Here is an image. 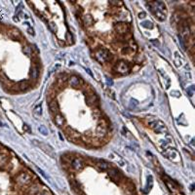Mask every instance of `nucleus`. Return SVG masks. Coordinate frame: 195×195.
I'll use <instances>...</instances> for the list:
<instances>
[{
    "mask_svg": "<svg viewBox=\"0 0 195 195\" xmlns=\"http://www.w3.org/2000/svg\"><path fill=\"white\" fill-rule=\"evenodd\" d=\"M149 9L154 16L156 17L159 21H164L166 19V14L167 11L165 9V4L161 1H156V2H150L149 3Z\"/></svg>",
    "mask_w": 195,
    "mask_h": 195,
    "instance_id": "1",
    "label": "nucleus"
},
{
    "mask_svg": "<svg viewBox=\"0 0 195 195\" xmlns=\"http://www.w3.org/2000/svg\"><path fill=\"white\" fill-rule=\"evenodd\" d=\"M95 58L100 62H106L111 61L112 55L110 54V52L107 51L106 49L101 48V49H98L97 51L95 52Z\"/></svg>",
    "mask_w": 195,
    "mask_h": 195,
    "instance_id": "2",
    "label": "nucleus"
},
{
    "mask_svg": "<svg viewBox=\"0 0 195 195\" xmlns=\"http://www.w3.org/2000/svg\"><path fill=\"white\" fill-rule=\"evenodd\" d=\"M130 64H128V62L126 61H119L117 62L114 66V70L117 73L121 74V75H125V74H128L130 72Z\"/></svg>",
    "mask_w": 195,
    "mask_h": 195,
    "instance_id": "3",
    "label": "nucleus"
},
{
    "mask_svg": "<svg viewBox=\"0 0 195 195\" xmlns=\"http://www.w3.org/2000/svg\"><path fill=\"white\" fill-rule=\"evenodd\" d=\"M32 142H33V144H35V146H38L39 148H41L42 150L46 152L47 154H49V155L51 156V157H54L55 156L54 149L52 148V146H50L49 144H44V142H38V141H36V139H33V141H32Z\"/></svg>",
    "mask_w": 195,
    "mask_h": 195,
    "instance_id": "4",
    "label": "nucleus"
},
{
    "mask_svg": "<svg viewBox=\"0 0 195 195\" xmlns=\"http://www.w3.org/2000/svg\"><path fill=\"white\" fill-rule=\"evenodd\" d=\"M114 29H115L117 33L120 34V35H125V34H127L129 31V24L125 22H116V24H114Z\"/></svg>",
    "mask_w": 195,
    "mask_h": 195,
    "instance_id": "5",
    "label": "nucleus"
},
{
    "mask_svg": "<svg viewBox=\"0 0 195 195\" xmlns=\"http://www.w3.org/2000/svg\"><path fill=\"white\" fill-rule=\"evenodd\" d=\"M16 181L18 182L20 186H27V184H29L31 182V177L27 173L22 172V173L18 175V177H16Z\"/></svg>",
    "mask_w": 195,
    "mask_h": 195,
    "instance_id": "6",
    "label": "nucleus"
},
{
    "mask_svg": "<svg viewBox=\"0 0 195 195\" xmlns=\"http://www.w3.org/2000/svg\"><path fill=\"white\" fill-rule=\"evenodd\" d=\"M107 175L114 181H120L122 179V174L115 168H109L107 170Z\"/></svg>",
    "mask_w": 195,
    "mask_h": 195,
    "instance_id": "7",
    "label": "nucleus"
},
{
    "mask_svg": "<svg viewBox=\"0 0 195 195\" xmlns=\"http://www.w3.org/2000/svg\"><path fill=\"white\" fill-rule=\"evenodd\" d=\"M107 134V127L106 124L99 123L96 128V135L99 137H104Z\"/></svg>",
    "mask_w": 195,
    "mask_h": 195,
    "instance_id": "8",
    "label": "nucleus"
},
{
    "mask_svg": "<svg viewBox=\"0 0 195 195\" xmlns=\"http://www.w3.org/2000/svg\"><path fill=\"white\" fill-rule=\"evenodd\" d=\"M71 166L72 168L76 170V171H81V170L84 168L85 164H84V161L81 158H74L71 162Z\"/></svg>",
    "mask_w": 195,
    "mask_h": 195,
    "instance_id": "9",
    "label": "nucleus"
},
{
    "mask_svg": "<svg viewBox=\"0 0 195 195\" xmlns=\"http://www.w3.org/2000/svg\"><path fill=\"white\" fill-rule=\"evenodd\" d=\"M85 101H86L87 106H95V104H98V102H99V99H98L97 95H95V94H89V95H87L86 100H85Z\"/></svg>",
    "mask_w": 195,
    "mask_h": 195,
    "instance_id": "10",
    "label": "nucleus"
},
{
    "mask_svg": "<svg viewBox=\"0 0 195 195\" xmlns=\"http://www.w3.org/2000/svg\"><path fill=\"white\" fill-rule=\"evenodd\" d=\"M54 122L58 127H62V126H64V124H66V119H64V117L62 114L57 113V114H55V116H54Z\"/></svg>",
    "mask_w": 195,
    "mask_h": 195,
    "instance_id": "11",
    "label": "nucleus"
},
{
    "mask_svg": "<svg viewBox=\"0 0 195 195\" xmlns=\"http://www.w3.org/2000/svg\"><path fill=\"white\" fill-rule=\"evenodd\" d=\"M68 84L69 86L73 87V88H77L80 85V79L79 77H77L75 75H72L68 78Z\"/></svg>",
    "mask_w": 195,
    "mask_h": 195,
    "instance_id": "12",
    "label": "nucleus"
},
{
    "mask_svg": "<svg viewBox=\"0 0 195 195\" xmlns=\"http://www.w3.org/2000/svg\"><path fill=\"white\" fill-rule=\"evenodd\" d=\"M82 22H83V24L86 26H91L92 24H94V19H93V17H92L91 15L87 14V15L82 16Z\"/></svg>",
    "mask_w": 195,
    "mask_h": 195,
    "instance_id": "13",
    "label": "nucleus"
},
{
    "mask_svg": "<svg viewBox=\"0 0 195 195\" xmlns=\"http://www.w3.org/2000/svg\"><path fill=\"white\" fill-rule=\"evenodd\" d=\"M153 130H154V132L157 133V134H164V133H166V132H167L166 126H165V125L162 123V122H160V121H158L156 127Z\"/></svg>",
    "mask_w": 195,
    "mask_h": 195,
    "instance_id": "14",
    "label": "nucleus"
},
{
    "mask_svg": "<svg viewBox=\"0 0 195 195\" xmlns=\"http://www.w3.org/2000/svg\"><path fill=\"white\" fill-rule=\"evenodd\" d=\"M66 136H67V137H68V139H77L79 137V134L77 133L76 131H74L73 129H70V128H68L66 130Z\"/></svg>",
    "mask_w": 195,
    "mask_h": 195,
    "instance_id": "15",
    "label": "nucleus"
},
{
    "mask_svg": "<svg viewBox=\"0 0 195 195\" xmlns=\"http://www.w3.org/2000/svg\"><path fill=\"white\" fill-rule=\"evenodd\" d=\"M97 166H98V168L100 170H102V171H107V170L110 168V165L108 163H106V162L102 161V160H99V161L97 162Z\"/></svg>",
    "mask_w": 195,
    "mask_h": 195,
    "instance_id": "16",
    "label": "nucleus"
},
{
    "mask_svg": "<svg viewBox=\"0 0 195 195\" xmlns=\"http://www.w3.org/2000/svg\"><path fill=\"white\" fill-rule=\"evenodd\" d=\"M49 108H50V111L52 112V113H58V110H59V104L58 102H57V101H52L50 102L49 104Z\"/></svg>",
    "mask_w": 195,
    "mask_h": 195,
    "instance_id": "17",
    "label": "nucleus"
},
{
    "mask_svg": "<svg viewBox=\"0 0 195 195\" xmlns=\"http://www.w3.org/2000/svg\"><path fill=\"white\" fill-rule=\"evenodd\" d=\"M189 34H190V31H189V28L187 26H183L181 27V38L183 40H187V38L189 37Z\"/></svg>",
    "mask_w": 195,
    "mask_h": 195,
    "instance_id": "18",
    "label": "nucleus"
},
{
    "mask_svg": "<svg viewBox=\"0 0 195 195\" xmlns=\"http://www.w3.org/2000/svg\"><path fill=\"white\" fill-rule=\"evenodd\" d=\"M29 86H30V84L28 83V81H26V80H24V81H21L19 83V88L21 91H26L29 88Z\"/></svg>",
    "mask_w": 195,
    "mask_h": 195,
    "instance_id": "19",
    "label": "nucleus"
},
{
    "mask_svg": "<svg viewBox=\"0 0 195 195\" xmlns=\"http://www.w3.org/2000/svg\"><path fill=\"white\" fill-rule=\"evenodd\" d=\"M39 75V70H38V67L36 66H32L31 67V70H30V77L32 79H37V77Z\"/></svg>",
    "mask_w": 195,
    "mask_h": 195,
    "instance_id": "20",
    "label": "nucleus"
},
{
    "mask_svg": "<svg viewBox=\"0 0 195 195\" xmlns=\"http://www.w3.org/2000/svg\"><path fill=\"white\" fill-rule=\"evenodd\" d=\"M152 186H153V177L152 176H148L147 177V182H146V192H148L150 189L152 188Z\"/></svg>",
    "mask_w": 195,
    "mask_h": 195,
    "instance_id": "21",
    "label": "nucleus"
},
{
    "mask_svg": "<svg viewBox=\"0 0 195 195\" xmlns=\"http://www.w3.org/2000/svg\"><path fill=\"white\" fill-rule=\"evenodd\" d=\"M39 189H40V186H37V184L31 186L30 189H29V191H28V195H36L37 193H38Z\"/></svg>",
    "mask_w": 195,
    "mask_h": 195,
    "instance_id": "22",
    "label": "nucleus"
},
{
    "mask_svg": "<svg viewBox=\"0 0 195 195\" xmlns=\"http://www.w3.org/2000/svg\"><path fill=\"white\" fill-rule=\"evenodd\" d=\"M9 34L11 35L13 38H20L21 37V34H20V32L17 30V29H12V30L9 31Z\"/></svg>",
    "mask_w": 195,
    "mask_h": 195,
    "instance_id": "23",
    "label": "nucleus"
},
{
    "mask_svg": "<svg viewBox=\"0 0 195 195\" xmlns=\"http://www.w3.org/2000/svg\"><path fill=\"white\" fill-rule=\"evenodd\" d=\"M38 131H39V133L41 135H43V136H47V135H48V130H47L46 127L43 126V125H40L38 127Z\"/></svg>",
    "mask_w": 195,
    "mask_h": 195,
    "instance_id": "24",
    "label": "nucleus"
},
{
    "mask_svg": "<svg viewBox=\"0 0 195 195\" xmlns=\"http://www.w3.org/2000/svg\"><path fill=\"white\" fill-rule=\"evenodd\" d=\"M8 161V156L5 154H0V166H3Z\"/></svg>",
    "mask_w": 195,
    "mask_h": 195,
    "instance_id": "25",
    "label": "nucleus"
},
{
    "mask_svg": "<svg viewBox=\"0 0 195 195\" xmlns=\"http://www.w3.org/2000/svg\"><path fill=\"white\" fill-rule=\"evenodd\" d=\"M142 26H144V27H146V28H153V24H152L151 22H149V21H146V22H142Z\"/></svg>",
    "mask_w": 195,
    "mask_h": 195,
    "instance_id": "26",
    "label": "nucleus"
},
{
    "mask_svg": "<svg viewBox=\"0 0 195 195\" xmlns=\"http://www.w3.org/2000/svg\"><path fill=\"white\" fill-rule=\"evenodd\" d=\"M34 114L37 116H40L42 114V106L41 104H39V106H37L35 107V109H34Z\"/></svg>",
    "mask_w": 195,
    "mask_h": 195,
    "instance_id": "27",
    "label": "nucleus"
},
{
    "mask_svg": "<svg viewBox=\"0 0 195 195\" xmlns=\"http://www.w3.org/2000/svg\"><path fill=\"white\" fill-rule=\"evenodd\" d=\"M49 27L50 29H51L53 32H57V30H58V26L55 24V22H50L49 24Z\"/></svg>",
    "mask_w": 195,
    "mask_h": 195,
    "instance_id": "28",
    "label": "nucleus"
},
{
    "mask_svg": "<svg viewBox=\"0 0 195 195\" xmlns=\"http://www.w3.org/2000/svg\"><path fill=\"white\" fill-rule=\"evenodd\" d=\"M73 38H72V35L69 32H67L66 33V41H67V43L68 44H72L73 43V40H72Z\"/></svg>",
    "mask_w": 195,
    "mask_h": 195,
    "instance_id": "29",
    "label": "nucleus"
},
{
    "mask_svg": "<svg viewBox=\"0 0 195 195\" xmlns=\"http://www.w3.org/2000/svg\"><path fill=\"white\" fill-rule=\"evenodd\" d=\"M24 53L26 55V56H30V54H31V48L30 47H28V46H26L24 48Z\"/></svg>",
    "mask_w": 195,
    "mask_h": 195,
    "instance_id": "30",
    "label": "nucleus"
},
{
    "mask_svg": "<svg viewBox=\"0 0 195 195\" xmlns=\"http://www.w3.org/2000/svg\"><path fill=\"white\" fill-rule=\"evenodd\" d=\"M137 104H139V102H137V100L132 99L131 102H130V107H133V108H135V107H136Z\"/></svg>",
    "mask_w": 195,
    "mask_h": 195,
    "instance_id": "31",
    "label": "nucleus"
},
{
    "mask_svg": "<svg viewBox=\"0 0 195 195\" xmlns=\"http://www.w3.org/2000/svg\"><path fill=\"white\" fill-rule=\"evenodd\" d=\"M179 44H181V48L183 49V50H186V44H184L183 39L181 38V35H179Z\"/></svg>",
    "mask_w": 195,
    "mask_h": 195,
    "instance_id": "32",
    "label": "nucleus"
},
{
    "mask_svg": "<svg viewBox=\"0 0 195 195\" xmlns=\"http://www.w3.org/2000/svg\"><path fill=\"white\" fill-rule=\"evenodd\" d=\"M106 84H107V86H109V87L112 86V85H113V81H112V79L106 77Z\"/></svg>",
    "mask_w": 195,
    "mask_h": 195,
    "instance_id": "33",
    "label": "nucleus"
},
{
    "mask_svg": "<svg viewBox=\"0 0 195 195\" xmlns=\"http://www.w3.org/2000/svg\"><path fill=\"white\" fill-rule=\"evenodd\" d=\"M21 11H22V5H19L16 9V16H19V15L21 14Z\"/></svg>",
    "mask_w": 195,
    "mask_h": 195,
    "instance_id": "34",
    "label": "nucleus"
},
{
    "mask_svg": "<svg viewBox=\"0 0 195 195\" xmlns=\"http://www.w3.org/2000/svg\"><path fill=\"white\" fill-rule=\"evenodd\" d=\"M193 88H194V87H193V86H191L190 88L187 89V93H188L189 96H192V94H193Z\"/></svg>",
    "mask_w": 195,
    "mask_h": 195,
    "instance_id": "35",
    "label": "nucleus"
},
{
    "mask_svg": "<svg viewBox=\"0 0 195 195\" xmlns=\"http://www.w3.org/2000/svg\"><path fill=\"white\" fill-rule=\"evenodd\" d=\"M146 13H144V12H142V13H139V19H144V18H146Z\"/></svg>",
    "mask_w": 195,
    "mask_h": 195,
    "instance_id": "36",
    "label": "nucleus"
},
{
    "mask_svg": "<svg viewBox=\"0 0 195 195\" xmlns=\"http://www.w3.org/2000/svg\"><path fill=\"white\" fill-rule=\"evenodd\" d=\"M36 195H51V193H49L48 191H43V192H40V193H37Z\"/></svg>",
    "mask_w": 195,
    "mask_h": 195,
    "instance_id": "37",
    "label": "nucleus"
},
{
    "mask_svg": "<svg viewBox=\"0 0 195 195\" xmlns=\"http://www.w3.org/2000/svg\"><path fill=\"white\" fill-rule=\"evenodd\" d=\"M24 129L26 130V131H27V132H30V129H29V127L27 126L26 124H24Z\"/></svg>",
    "mask_w": 195,
    "mask_h": 195,
    "instance_id": "38",
    "label": "nucleus"
},
{
    "mask_svg": "<svg viewBox=\"0 0 195 195\" xmlns=\"http://www.w3.org/2000/svg\"><path fill=\"white\" fill-rule=\"evenodd\" d=\"M27 31H28V33L32 34V35H33V34H34V32H33V29H32V28H30V27H29V28L27 29Z\"/></svg>",
    "mask_w": 195,
    "mask_h": 195,
    "instance_id": "39",
    "label": "nucleus"
},
{
    "mask_svg": "<svg viewBox=\"0 0 195 195\" xmlns=\"http://www.w3.org/2000/svg\"><path fill=\"white\" fill-rule=\"evenodd\" d=\"M86 70H87V72H88V73H89V74H90V75H91V76H92V75H93V74H92V72H91V70H90V69H89V68H87V69H86Z\"/></svg>",
    "mask_w": 195,
    "mask_h": 195,
    "instance_id": "40",
    "label": "nucleus"
},
{
    "mask_svg": "<svg viewBox=\"0 0 195 195\" xmlns=\"http://www.w3.org/2000/svg\"><path fill=\"white\" fill-rule=\"evenodd\" d=\"M60 137H61L62 141H64V137H62V134H61V133H60Z\"/></svg>",
    "mask_w": 195,
    "mask_h": 195,
    "instance_id": "41",
    "label": "nucleus"
},
{
    "mask_svg": "<svg viewBox=\"0 0 195 195\" xmlns=\"http://www.w3.org/2000/svg\"><path fill=\"white\" fill-rule=\"evenodd\" d=\"M2 126H3V123H2V121L0 120V127H2Z\"/></svg>",
    "mask_w": 195,
    "mask_h": 195,
    "instance_id": "42",
    "label": "nucleus"
}]
</instances>
